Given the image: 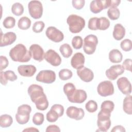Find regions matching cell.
I'll list each match as a JSON object with an SVG mask.
<instances>
[{"label": "cell", "mask_w": 132, "mask_h": 132, "mask_svg": "<svg viewBox=\"0 0 132 132\" xmlns=\"http://www.w3.org/2000/svg\"><path fill=\"white\" fill-rule=\"evenodd\" d=\"M45 34L48 39L54 42H60L64 39V35L62 31L54 26L47 27Z\"/></svg>", "instance_id": "10"}, {"label": "cell", "mask_w": 132, "mask_h": 132, "mask_svg": "<svg viewBox=\"0 0 132 132\" xmlns=\"http://www.w3.org/2000/svg\"><path fill=\"white\" fill-rule=\"evenodd\" d=\"M85 61L84 55L80 52L75 53L71 58V64L75 69H79L84 67Z\"/></svg>", "instance_id": "19"}, {"label": "cell", "mask_w": 132, "mask_h": 132, "mask_svg": "<svg viewBox=\"0 0 132 132\" xmlns=\"http://www.w3.org/2000/svg\"><path fill=\"white\" fill-rule=\"evenodd\" d=\"M28 11L30 15L35 19L41 18L43 14V6L39 1H31L28 4Z\"/></svg>", "instance_id": "7"}, {"label": "cell", "mask_w": 132, "mask_h": 132, "mask_svg": "<svg viewBox=\"0 0 132 132\" xmlns=\"http://www.w3.org/2000/svg\"><path fill=\"white\" fill-rule=\"evenodd\" d=\"M12 118L9 114H2L0 117V126L3 128H6L10 126L12 124Z\"/></svg>", "instance_id": "26"}, {"label": "cell", "mask_w": 132, "mask_h": 132, "mask_svg": "<svg viewBox=\"0 0 132 132\" xmlns=\"http://www.w3.org/2000/svg\"><path fill=\"white\" fill-rule=\"evenodd\" d=\"M28 93L38 110H45L47 108L48 101L41 86L36 84L31 85L28 88Z\"/></svg>", "instance_id": "1"}, {"label": "cell", "mask_w": 132, "mask_h": 132, "mask_svg": "<svg viewBox=\"0 0 132 132\" xmlns=\"http://www.w3.org/2000/svg\"><path fill=\"white\" fill-rule=\"evenodd\" d=\"M72 5L74 8L77 10H80L82 9L85 4V1L84 0H73Z\"/></svg>", "instance_id": "42"}, {"label": "cell", "mask_w": 132, "mask_h": 132, "mask_svg": "<svg viewBox=\"0 0 132 132\" xmlns=\"http://www.w3.org/2000/svg\"><path fill=\"white\" fill-rule=\"evenodd\" d=\"M87 98L86 91L82 89H76L72 95L68 97L69 102L73 103H82L84 102Z\"/></svg>", "instance_id": "15"}, {"label": "cell", "mask_w": 132, "mask_h": 132, "mask_svg": "<svg viewBox=\"0 0 132 132\" xmlns=\"http://www.w3.org/2000/svg\"><path fill=\"white\" fill-rule=\"evenodd\" d=\"M23 131H31V132H32V131L33 132L38 131V132H39V130L38 129H37L35 127H29V128H27L26 129H24L23 130Z\"/></svg>", "instance_id": "51"}, {"label": "cell", "mask_w": 132, "mask_h": 132, "mask_svg": "<svg viewBox=\"0 0 132 132\" xmlns=\"http://www.w3.org/2000/svg\"><path fill=\"white\" fill-rule=\"evenodd\" d=\"M125 35V29L122 24L118 23L116 24L113 28L112 32L113 37L116 40L119 41L122 39Z\"/></svg>", "instance_id": "22"}, {"label": "cell", "mask_w": 132, "mask_h": 132, "mask_svg": "<svg viewBox=\"0 0 132 132\" xmlns=\"http://www.w3.org/2000/svg\"><path fill=\"white\" fill-rule=\"evenodd\" d=\"M31 20L26 16L21 18L18 23V27L22 30H27L30 27Z\"/></svg>", "instance_id": "27"}, {"label": "cell", "mask_w": 132, "mask_h": 132, "mask_svg": "<svg viewBox=\"0 0 132 132\" xmlns=\"http://www.w3.org/2000/svg\"><path fill=\"white\" fill-rule=\"evenodd\" d=\"M59 51L62 56L68 58L70 57L73 53V50L70 45L68 43H64L60 46Z\"/></svg>", "instance_id": "28"}, {"label": "cell", "mask_w": 132, "mask_h": 132, "mask_svg": "<svg viewBox=\"0 0 132 132\" xmlns=\"http://www.w3.org/2000/svg\"><path fill=\"white\" fill-rule=\"evenodd\" d=\"M124 72V69L122 65L117 64L110 67L106 71L107 77L111 80H114L118 78L119 75H122Z\"/></svg>", "instance_id": "13"}, {"label": "cell", "mask_w": 132, "mask_h": 132, "mask_svg": "<svg viewBox=\"0 0 132 132\" xmlns=\"http://www.w3.org/2000/svg\"><path fill=\"white\" fill-rule=\"evenodd\" d=\"M44 59L51 65L54 67L59 66L61 63V58L59 55L54 50H48L44 55Z\"/></svg>", "instance_id": "12"}, {"label": "cell", "mask_w": 132, "mask_h": 132, "mask_svg": "<svg viewBox=\"0 0 132 132\" xmlns=\"http://www.w3.org/2000/svg\"><path fill=\"white\" fill-rule=\"evenodd\" d=\"M45 26V24L42 21H37L33 24L32 29L34 32L39 33L42 31Z\"/></svg>", "instance_id": "40"}, {"label": "cell", "mask_w": 132, "mask_h": 132, "mask_svg": "<svg viewBox=\"0 0 132 132\" xmlns=\"http://www.w3.org/2000/svg\"><path fill=\"white\" fill-rule=\"evenodd\" d=\"M114 104L113 102L111 101L107 100V101H104L102 103L101 106V109L104 110L111 113V112L114 109Z\"/></svg>", "instance_id": "35"}, {"label": "cell", "mask_w": 132, "mask_h": 132, "mask_svg": "<svg viewBox=\"0 0 132 132\" xmlns=\"http://www.w3.org/2000/svg\"><path fill=\"white\" fill-rule=\"evenodd\" d=\"M16 39V36L13 32H7L5 34L1 32V47L6 46L13 43Z\"/></svg>", "instance_id": "20"}, {"label": "cell", "mask_w": 132, "mask_h": 132, "mask_svg": "<svg viewBox=\"0 0 132 132\" xmlns=\"http://www.w3.org/2000/svg\"><path fill=\"white\" fill-rule=\"evenodd\" d=\"M46 117L47 121L50 122H55L58 120L59 116L55 111L51 109L50 110L46 113Z\"/></svg>", "instance_id": "38"}, {"label": "cell", "mask_w": 132, "mask_h": 132, "mask_svg": "<svg viewBox=\"0 0 132 132\" xmlns=\"http://www.w3.org/2000/svg\"><path fill=\"white\" fill-rule=\"evenodd\" d=\"M59 77L60 79L62 80H66L70 79L73 75L72 72L67 69L61 70L58 73Z\"/></svg>", "instance_id": "31"}, {"label": "cell", "mask_w": 132, "mask_h": 132, "mask_svg": "<svg viewBox=\"0 0 132 132\" xmlns=\"http://www.w3.org/2000/svg\"><path fill=\"white\" fill-rule=\"evenodd\" d=\"M77 74L81 80L87 82L92 81L94 78V74L92 71L85 67L78 69Z\"/></svg>", "instance_id": "18"}, {"label": "cell", "mask_w": 132, "mask_h": 132, "mask_svg": "<svg viewBox=\"0 0 132 132\" xmlns=\"http://www.w3.org/2000/svg\"><path fill=\"white\" fill-rule=\"evenodd\" d=\"M111 112L101 109L97 114V125L102 131H107L111 126Z\"/></svg>", "instance_id": "4"}, {"label": "cell", "mask_w": 132, "mask_h": 132, "mask_svg": "<svg viewBox=\"0 0 132 132\" xmlns=\"http://www.w3.org/2000/svg\"><path fill=\"white\" fill-rule=\"evenodd\" d=\"M132 97L131 96L129 95H127L123 100V109L124 111L128 114H132Z\"/></svg>", "instance_id": "24"}, {"label": "cell", "mask_w": 132, "mask_h": 132, "mask_svg": "<svg viewBox=\"0 0 132 132\" xmlns=\"http://www.w3.org/2000/svg\"><path fill=\"white\" fill-rule=\"evenodd\" d=\"M97 91L100 95L106 97L111 95L114 93V87L110 81L105 80L101 82L98 85Z\"/></svg>", "instance_id": "8"}, {"label": "cell", "mask_w": 132, "mask_h": 132, "mask_svg": "<svg viewBox=\"0 0 132 132\" xmlns=\"http://www.w3.org/2000/svg\"><path fill=\"white\" fill-rule=\"evenodd\" d=\"M69 30L73 34L80 32L85 26V20L82 17L76 14H71L67 19Z\"/></svg>", "instance_id": "3"}, {"label": "cell", "mask_w": 132, "mask_h": 132, "mask_svg": "<svg viewBox=\"0 0 132 132\" xmlns=\"http://www.w3.org/2000/svg\"><path fill=\"white\" fill-rule=\"evenodd\" d=\"M98 18L94 17L90 18L88 22V28L92 30H96V22Z\"/></svg>", "instance_id": "43"}, {"label": "cell", "mask_w": 132, "mask_h": 132, "mask_svg": "<svg viewBox=\"0 0 132 132\" xmlns=\"http://www.w3.org/2000/svg\"><path fill=\"white\" fill-rule=\"evenodd\" d=\"M5 74L7 79L11 81H13L17 79V78H18L17 76L15 75V73L12 71H11V70L6 71L5 72Z\"/></svg>", "instance_id": "44"}, {"label": "cell", "mask_w": 132, "mask_h": 132, "mask_svg": "<svg viewBox=\"0 0 132 132\" xmlns=\"http://www.w3.org/2000/svg\"><path fill=\"white\" fill-rule=\"evenodd\" d=\"M44 114L40 112L36 113L32 118V122L36 125H41L44 122Z\"/></svg>", "instance_id": "36"}, {"label": "cell", "mask_w": 132, "mask_h": 132, "mask_svg": "<svg viewBox=\"0 0 132 132\" xmlns=\"http://www.w3.org/2000/svg\"><path fill=\"white\" fill-rule=\"evenodd\" d=\"M107 15L111 20H116L119 19L120 12L119 9L117 7H110L107 11Z\"/></svg>", "instance_id": "29"}, {"label": "cell", "mask_w": 132, "mask_h": 132, "mask_svg": "<svg viewBox=\"0 0 132 132\" xmlns=\"http://www.w3.org/2000/svg\"><path fill=\"white\" fill-rule=\"evenodd\" d=\"M8 82V79L6 78L5 72H3V71H1V84L3 85H6Z\"/></svg>", "instance_id": "48"}, {"label": "cell", "mask_w": 132, "mask_h": 132, "mask_svg": "<svg viewBox=\"0 0 132 132\" xmlns=\"http://www.w3.org/2000/svg\"><path fill=\"white\" fill-rule=\"evenodd\" d=\"M15 24V20L12 16L6 17L3 22V26L7 29L11 28L14 27Z\"/></svg>", "instance_id": "34"}, {"label": "cell", "mask_w": 132, "mask_h": 132, "mask_svg": "<svg viewBox=\"0 0 132 132\" xmlns=\"http://www.w3.org/2000/svg\"><path fill=\"white\" fill-rule=\"evenodd\" d=\"M85 108L87 111L90 113L95 112L97 109V104L93 100L89 101L85 105Z\"/></svg>", "instance_id": "37"}, {"label": "cell", "mask_w": 132, "mask_h": 132, "mask_svg": "<svg viewBox=\"0 0 132 132\" xmlns=\"http://www.w3.org/2000/svg\"><path fill=\"white\" fill-rule=\"evenodd\" d=\"M123 59L121 52L117 49H113L109 53V59L112 63L121 62Z\"/></svg>", "instance_id": "23"}, {"label": "cell", "mask_w": 132, "mask_h": 132, "mask_svg": "<svg viewBox=\"0 0 132 132\" xmlns=\"http://www.w3.org/2000/svg\"><path fill=\"white\" fill-rule=\"evenodd\" d=\"M36 68L33 65H21L18 68L19 73L24 77H31L36 73Z\"/></svg>", "instance_id": "21"}, {"label": "cell", "mask_w": 132, "mask_h": 132, "mask_svg": "<svg viewBox=\"0 0 132 132\" xmlns=\"http://www.w3.org/2000/svg\"><path fill=\"white\" fill-rule=\"evenodd\" d=\"M9 55L13 61L20 62H27L31 57L29 51L27 50L24 45L21 43L16 44L12 48Z\"/></svg>", "instance_id": "2"}, {"label": "cell", "mask_w": 132, "mask_h": 132, "mask_svg": "<svg viewBox=\"0 0 132 132\" xmlns=\"http://www.w3.org/2000/svg\"><path fill=\"white\" fill-rule=\"evenodd\" d=\"M0 70L1 71L8 67L9 64V62L7 57L4 56H0Z\"/></svg>", "instance_id": "45"}, {"label": "cell", "mask_w": 132, "mask_h": 132, "mask_svg": "<svg viewBox=\"0 0 132 132\" xmlns=\"http://www.w3.org/2000/svg\"><path fill=\"white\" fill-rule=\"evenodd\" d=\"M118 87L120 91L125 95H129L131 92L130 82L126 77H121L117 81Z\"/></svg>", "instance_id": "14"}, {"label": "cell", "mask_w": 132, "mask_h": 132, "mask_svg": "<svg viewBox=\"0 0 132 132\" xmlns=\"http://www.w3.org/2000/svg\"><path fill=\"white\" fill-rule=\"evenodd\" d=\"M46 132H52V131H55V132H60V129L59 127L55 125H51L47 127L46 129Z\"/></svg>", "instance_id": "47"}, {"label": "cell", "mask_w": 132, "mask_h": 132, "mask_svg": "<svg viewBox=\"0 0 132 132\" xmlns=\"http://www.w3.org/2000/svg\"><path fill=\"white\" fill-rule=\"evenodd\" d=\"M120 46L122 50L125 52L130 51L132 48V43L130 39H125L120 43Z\"/></svg>", "instance_id": "39"}, {"label": "cell", "mask_w": 132, "mask_h": 132, "mask_svg": "<svg viewBox=\"0 0 132 132\" xmlns=\"http://www.w3.org/2000/svg\"><path fill=\"white\" fill-rule=\"evenodd\" d=\"M31 111V107L27 104H23L18 108L17 113L15 114L16 122L21 125L27 123L30 118V113Z\"/></svg>", "instance_id": "5"}, {"label": "cell", "mask_w": 132, "mask_h": 132, "mask_svg": "<svg viewBox=\"0 0 132 132\" xmlns=\"http://www.w3.org/2000/svg\"><path fill=\"white\" fill-rule=\"evenodd\" d=\"M84 42L83 49L85 53L88 55L93 54L98 44L97 37L94 35H89L85 38Z\"/></svg>", "instance_id": "6"}, {"label": "cell", "mask_w": 132, "mask_h": 132, "mask_svg": "<svg viewBox=\"0 0 132 132\" xmlns=\"http://www.w3.org/2000/svg\"><path fill=\"white\" fill-rule=\"evenodd\" d=\"M110 26V21L105 17H101L98 18L96 22L97 29L101 30H105L109 28Z\"/></svg>", "instance_id": "25"}, {"label": "cell", "mask_w": 132, "mask_h": 132, "mask_svg": "<svg viewBox=\"0 0 132 132\" xmlns=\"http://www.w3.org/2000/svg\"><path fill=\"white\" fill-rule=\"evenodd\" d=\"M63 91L67 95V98L72 95L74 91L76 90L74 85L72 83H67L63 86Z\"/></svg>", "instance_id": "32"}, {"label": "cell", "mask_w": 132, "mask_h": 132, "mask_svg": "<svg viewBox=\"0 0 132 132\" xmlns=\"http://www.w3.org/2000/svg\"><path fill=\"white\" fill-rule=\"evenodd\" d=\"M110 0H94L90 4V11L93 13H100L110 7Z\"/></svg>", "instance_id": "11"}, {"label": "cell", "mask_w": 132, "mask_h": 132, "mask_svg": "<svg viewBox=\"0 0 132 132\" xmlns=\"http://www.w3.org/2000/svg\"><path fill=\"white\" fill-rule=\"evenodd\" d=\"M121 3L120 0H110V7H117Z\"/></svg>", "instance_id": "50"}, {"label": "cell", "mask_w": 132, "mask_h": 132, "mask_svg": "<svg viewBox=\"0 0 132 132\" xmlns=\"http://www.w3.org/2000/svg\"><path fill=\"white\" fill-rule=\"evenodd\" d=\"M72 45L74 48L76 50L80 49L83 45V40L80 36H76L72 40Z\"/></svg>", "instance_id": "33"}, {"label": "cell", "mask_w": 132, "mask_h": 132, "mask_svg": "<svg viewBox=\"0 0 132 132\" xmlns=\"http://www.w3.org/2000/svg\"><path fill=\"white\" fill-rule=\"evenodd\" d=\"M131 62L132 60L131 59H126L123 62L122 67L124 69L131 72Z\"/></svg>", "instance_id": "46"}, {"label": "cell", "mask_w": 132, "mask_h": 132, "mask_svg": "<svg viewBox=\"0 0 132 132\" xmlns=\"http://www.w3.org/2000/svg\"><path fill=\"white\" fill-rule=\"evenodd\" d=\"M67 116L75 120H81L84 116V110L80 108H77L75 106H70L68 107L66 111Z\"/></svg>", "instance_id": "16"}, {"label": "cell", "mask_w": 132, "mask_h": 132, "mask_svg": "<svg viewBox=\"0 0 132 132\" xmlns=\"http://www.w3.org/2000/svg\"><path fill=\"white\" fill-rule=\"evenodd\" d=\"M29 51L31 54V57L34 60L40 62L44 59V50L39 44H32L29 47Z\"/></svg>", "instance_id": "17"}, {"label": "cell", "mask_w": 132, "mask_h": 132, "mask_svg": "<svg viewBox=\"0 0 132 132\" xmlns=\"http://www.w3.org/2000/svg\"><path fill=\"white\" fill-rule=\"evenodd\" d=\"M36 79L39 82L52 84L56 80V74L55 72L52 70H42L40 71L37 75Z\"/></svg>", "instance_id": "9"}, {"label": "cell", "mask_w": 132, "mask_h": 132, "mask_svg": "<svg viewBox=\"0 0 132 132\" xmlns=\"http://www.w3.org/2000/svg\"><path fill=\"white\" fill-rule=\"evenodd\" d=\"M125 131H126L125 129L122 125H117L116 126H114L111 130V132H116V131L125 132Z\"/></svg>", "instance_id": "49"}, {"label": "cell", "mask_w": 132, "mask_h": 132, "mask_svg": "<svg viewBox=\"0 0 132 132\" xmlns=\"http://www.w3.org/2000/svg\"><path fill=\"white\" fill-rule=\"evenodd\" d=\"M51 109L55 111L58 113L59 117H62L63 114L64 108L63 106L60 104H54L51 107Z\"/></svg>", "instance_id": "41"}, {"label": "cell", "mask_w": 132, "mask_h": 132, "mask_svg": "<svg viewBox=\"0 0 132 132\" xmlns=\"http://www.w3.org/2000/svg\"><path fill=\"white\" fill-rule=\"evenodd\" d=\"M11 11L13 14L16 16H20L24 12V7L21 3H15L11 7Z\"/></svg>", "instance_id": "30"}]
</instances>
